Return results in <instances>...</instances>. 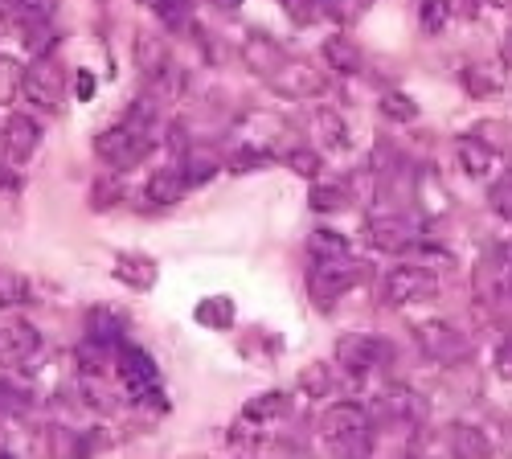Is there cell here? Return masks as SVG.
<instances>
[{"mask_svg":"<svg viewBox=\"0 0 512 459\" xmlns=\"http://www.w3.org/2000/svg\"><path fill=\"white\" fill-rule=\"evenodd\" d=\"M324 66H332L336 74H357L361 70V54L349 37H328L324 41Z\"/></svg>","mask_w":512,"mask_h":459,"instance_id":"ac0fdd59","label":"cell"},{"mask_svg":"<svg viewBox=\"0 0 512 459\" xmlns=\"http://www.w3.org/2000/svg\"><path fill=\"white\" fill-rule=\"evenodd\" d=\"M369 242L377 250H390V255H398V250H406L414 242V226L402 218V214H381V218H369Z\"/></svg>","mask_w":512,"mask_h":459,"instance_id":"9c48e42d","label":"cell"},{"mask_svg":"<svg viewBox=\"0 0 512 459\" xmlns=\"http://www.w3.org/2000/svg\"><path fill=\"white\" fill-rule=\"evenodd\" d=\"M21 70L9 62V58H0V103H9L13 95H17V87H21Z\"/></svg>","mask_w":512,"mask_h":459,"instance_id":"83f0119b","label":"cell"},{"mask_svg":"<svg viewBox=\"0 0 512 459\" xmlns=\"http://www.w3.org/2000/svg\"><path fill=\"white\" fill-rule=\"evenodd\" d=\"M439 296V275L431 267H394L381 283V304L390 308H406V304H422V300H435Z\"/></svg>","mask_w":512,"mask_h":459,"instance_id":"3957f363","label":"cell"},{"mask_svg":"<svg viewBox=\"0 0 512 459\" xmlns=\"http://www.w3.org/2000/svg\"><path fill=\"white\" fill-rule=\"evenodd\" d=\"M336 357L353 373H369V369H381L390 361V345L377 341V337H365V332H353V337H340Z\"/></svg>","mask_w":512,"mask_h":459,"instance_id":"ba28073f","label":"cell"},{"mask_svg":"<svg viewBox=\"0 0 512 459\" xmlns=\"http://www.w3.org/2000/svg\"><path fill=\"white\" fill-rule=\"evenodd\" d=\"M115 369H119V386L132 394L136 402H152L160 394V378H156V365L144 349L136 345H119L115 349Z\"/></svg>","mask_w":512,"mask_h":459,"instance_id":"8992f818","label":"cell"},{"mask_svg":"<svg viewBox=\"0 0 512 459\" xmlns=\"http://www.w3.org/2000/svg\"><path fill=\"white\" fill-rule=\"evenodd\" d=\"M312 205H316V210H340V205H349V201H345V189H340V185H320L312 193Z\"/></svg>","mask_w":512,"mask_h":459,"instance_id":"f546056e","label":"cell"},{"mask_svg":"<svg viewBox=\"0 0 512 459\" xmlns=\"http://www.w3.org/2000/svg\"><path fill=\"white\" fill-rule=\"evenodd\" d=\"M287 406H291V398H287V394H279V390H271V394H263V398L246 402V410H242V414H246L250 423H271V419H283Z\"/></svg>","mask_w":512,"mask_h":459,"instance_id":"ffe728a7","label":"cell"},{"mask_svg":"<svg viewBox=\"0 0 512 459\" xmlns=\"http://www.w3.org/2000/svg\"><path fill=\"white\" fill-rule=\"evenodd\" d=\"M361 275H365V267H361L353 255H345V259H316V263H312V275H308L312 300H316L320 308H332L353 283H361Z\"/></svg>","mask_w":512,"mask_h":459,"instance_id":"277c9868","label":"cell"},{"mask_svg":"<svg viewBox=\"0 0 512 459\" xmlns=\"http://www.w3.org/2000/svg\"><path fill=\"white\" fill-rule=\"evenodd\" d=\"M140 5H156V0H140Z\"/></svg>","mask_w":512,"mask_h":459,"instance_id":"f35d334b","label":"cell"},{"mask_svg":"<svg viewBox=\"0 0 512 459\" xmlns=\"http://www.w3.org/2000/svg\"><path fill=\"white\" fill-rule=\"evenodd\" d=\"M422 29L426 33H439L443 25H447V17H451V0H422Z\"/></svg>","mask_w":512,"mask_h":459,"instance_id":"cb8c5ba5","label":"cell"},{"mask_svg":"<svg viewBox=\"0 0 512 459\" xmlns=\"http://www.w3.org/2000/svg\"><path fill=\"white\" fill-rule=\"evenodd\" d=\"M492 210H496L500 218H508V222H512V169L492 185Z\"/></svg>","mask_w":512,"mask_h":459,"instance_id":"484cf974","label":"cell"},{"mask_svg":"<svg viewBox=\"0 0 512 459\" xmlns=\"http://www.w3.org/2000/svg\"><path fill=\"white\" fill-rule=\"evenodd\" d=\"M455 160H459V169L467 177H488L492 173V164H496V148L484 140V136H459L455 140Z\"/></svg>","mask_w":512,"mask_h":459,"instance_id":"30bf717a","label":"cell"},{"mask_svg":"<svg viewBox=\"0 0 512 459\" xmlns=\"http://www.w3.org/2000/svg\"><path fill=\"white\" fill-rule=\"evenodd\" d=\"M115 279L136 287V291H148L156 283V263L148 255H119L115 259Z\"/></svg>","mask_w":512,"mask_h":459,"instance_id":"e0dca14e","label":"cell"},{"mask_svg":"<svg viewBox=\"0 0 512 459\" xmlns=\"http://www.w3.org/2000/svg\"><path fill=\"white\" fill-rule=\"evenodd\" d=\"M496 369H500V378H508V382H512V341H508V345H500V353H496Z\"/></svg>","mask_w":512,"mask_h":459,"instance_id":"1f68e13d","label":"cell"},{"mask_svg":"<svg viewBox=\"0 0 512 459\" xmlns=\"http://www.w3.org/2000/svg\"><path fill=\"white\" fill-rule=\"evenodd\" d=\"M381 111H386L390 119H402V123L418 115L414 99H406V95H398V91H390V95H381Z\"/></svg>","mask_w":512,"mask_h":459,"instance_id":"4316f807","label":"cell"},{"mask_svg":"<svg viewBox=\"0 0 512 459\" xmlns=\"http://www.w3.org/2000/svg\"><path fill=\"white\" fill-rule=\"evenodd\" d=\"M0 185H9V177H5V173H0Z\"/></svg>","mask_w":512,"mask_h":459,"instance_id":"74e56055","label":"cell"},{"mask_svg":"<svg viewBox=\"0 0 512 459\" xmlns=\"http://www.w3.org/2000/svg\"><path fill=\"white\" fill-rule=\"evenodd\" d=\"M193 0H156V13L164 17V25H185Z\"/></svg>","mask_w":512,"mask_h":459,"instance_id":"f1b7e54d","label":"cell"},{"mask_svg":"<svg viewBox=\"0 0 512 459\" xmlns=\"http://www.w3.org/2000/svg\"><path fill=\"white\" fill-rule=\"evenodd\" d=\"M0 459H13V455H9V451H5V447H0Z\"/></svg>","mask_w":512,"mask_h":459,"instance_id":"8d00e7d4","label":"cell"},{"mask_svg":"<svg viewBox=\"0 0 512 459\" xmlns=\"http://www.w3.org/2000/svg\"><path fill=\"white\" fill-rule=\"evenodd\" d=\"M451 455L455 459H492V439L472 423H459L451 431Z\"/></svg>","mask_w":512,"mask_h":459,"instance_id":"2e32d148","label":"cell"},{"mask_svg":"<svg viewBox=\"0 0 512 459\" xmlns=\"http://www.w3.org/2000/svg\"><path fill=\"white\" fill-rule=\"evenodd\" d=\"M463 87H467V95L484 99V95L500 91V74H488V66H467L463 70Z\"/></svg>","mask_w":512,"mask_h":459,"instance_id":"7402d4cb","label":"cell"},{"mask_svg":"<svg viewBox=\"0 0 512 459\" xmlns=\"http://www.w3.org/2000/svg\"><path fill=\"white\" fill-rule=\"evenodd\" d=\"M271 82H275L283 95H295V99H304V95H316V91H320V74H316L312 66H304V62H287Z\"/></svg>","mask_w":512,"mask_h":459,"instance_id":"4fadbf2b","label":"cell"},{"mask_svg":"<svg viewBox=\"0 0 512 459\" xmlns=\"http://www.w3.org/2000/svg\"><path fill=\"white\" fill-rule=\"evenodd\" d=\"M152 119H156V107L148 99H140L132 111L123 115L119 128L99 136V156L107 164H115V169H132V164H140L152 148Z\"/></svg>","mask_w":512,"mask_h":459,"instance_id":"6da1fadb","label":"cell"},{"mask_svg":"<svg viewBox=\"0 0 512 459\" xmlns=\"http://www.w3.org/2000/svg\"><path fill=\"white\" fill-rule=\"evenodd\" d=\"M95 193H99V197H95L99 210H103V205H111V201H115V197H111V193H115V185H107V181H99V185H95Z\"/></svg>","mask_w":512,"mask_h":459,"instance_id":"d6a6232c","label":"cell"},{"mask_svg":"<svg viewBox=\"0 0 512 459\" xmlns=\"http://www.w3.org/2000/svg\"><path fill=\"white\" fill-rule=\"evenodd\" d=\"M283 9H287L295 21H316L324 9H332V0H283Z\"/></svg>","mask_w":512,"mask_h":459,"instance_id":"d4e9b609","label":"cell"},{"mask_svg":"<svg viewBox=\"0 0 512 459\" xmlns=\"http://www.w3.org/2000/svg\"><path fill=\"white\" fill-rule=\"evenodd\" d=\"M209 5H218V9H238L242 0H209Z\"/></svg>","mask_w":512,"mask_h":459,"instance_id":"d590c367","label":"cell"},{"mask_svg":"<svg viewBox=\"0 0 512 459\" xmlns=\"http://www.w3.org/2000/svg\"><path fill=\"white\" fill-rule=\"evenodd\" d=\"M320 435L336 447V455H345V459H369V419H365L361 406H349V402L328 406L320 414Z\"/></svg>","mask_w":512,"mask_h":459,"instance_id":"7a4b0ae2","label":"cell"},{"mask_svg":"<svg viewBox=\"0 0 512 459\" xmlns=\"http://www.w3.org/2000/svg\"><path fill=\"white\" fill-rule=\"evenodd\" d=\"M25 95L41 107H58L62 95H66V70L54 62V58H37L29 70H25Z\"/></svg>","mask_w":512,"mask_h":459,"instance_id":"52a82bcc","label":"cell"},{"mask_svg":"<svg viewBox=\"0 0 512 459\" xmlns=\"http://www.w3.org/2000/svg\"><path fill=\"white\" fill-rule=\"evenodd\" d=\"M78 95H82V99L95 95V78H91V74H78Z\"/></svg>","mask_w":512,"mask_h":459,"instance_id":"836d02e7","label":"cell"},{"mask_svg":"<svg viewBox=\"0 0 512 459\" xmlns=\"http://www.w3.org/2000/svg\"><path fill=\"white\" fill-rule=\"evenodd\" d=\"M361 5H369V0H361Z\"/></svg>","mask_w":512,"mask_h":459,"instance_id":"ab89813d","label":"cell"},{"mask_svg":"<svg viewBox=\"0 0 512 459\" xmlns=\"http://www.w3.org/2000/svg\"><path fill=\"white\" fill-rule=\"evenodd\" d=\"M193 316H197L201 328H222V332H226V328L234 324V300H230V296H209V300L197 304Z\"/></svg>","mask_w":512,"mask_h":459,"instance_id":"d6986e66","label":"cell"},{"mask_svg":"<svg viewBox=\"0 0 512 459\" xmlns=\"http://www.w3.org/2000/svg\"><path fill=\"white\" fill-rule=\"evenodd\" d=\"M246 62H250L254 74H263V78H275V74L287 66L283 46H279L275 37H267V33H250V41H246Z\"/></svg>","mask_w":512,"mask_h":459,"instance_id":"8fae6325","label":"cell"},{"mask_svg":"<svg viewBox=\"0 0 512 459\" xmlns=\"http://www.w3.org/2000/svg\"><path fill=\"white\" fill-rule=\"evenodd\" d=\"M308 250H312L316 259H345L349 255V242L340 238V234H332V230H316L308 238Z\"/></svg>","mask_w":512,"mask_h":459,"instance_id":"44dd1931","label":"cell"},{"mask_svg":"<svg viewBox=\"0 0 512 459\" xmlns=\"http://www.w3.org/2000/svg\"><path fill=\"white\" fill-rule=\"evenodd\" d=\"M316 132H320V140H324L328 148H345V144H349L345 123H340V115H332V111H320V115H316Z\"/></svg>","mask_w":512,"mask_h":459,"instance_id":"603a6c76","label":"cell"},{"mask_svg":"<svg viewBox=\"0 0 512 459\" xmlns=\"http://www.w3.org/2000/svg\"><path fill=\"white\" fill-rule=\"evenodd\" d=\"M455 9H459L463 17H476V13H480V5H476V0H459V5H455Z\"/></svg>","mask_w":512,"mask_h":459,"instance_id":"e575fe53","label":"cell"},{"mask_svg":"<svg viewBox=\"0 0 512 459\" xmlns=\"http://www.w3.org/2000/svg\"><path fill=\"white\" fill-rule=\"evenodd\" d=\"M136 66L152 78H160L168 70V41L160 33H148V29L136 33Z\"/></svg>","mask_w":512,"mask_h":459,"instance_id":"5bb4252c","label":"cell"},{"mask_svg":"<svg viewBox=\"0 0 512 459\" xmlns=\"http://www.w3.org/2000/svg\"><path fill=\"white\" fill-rule=\"evenodd\" d=\"M287 160H291V169H295V173H304V177H316V173H320V156H316V152H308V148L291 152Z\"/></svg>","mask_w":512,"mask_h":459,"instance_id":"4dcf8cb0","label":"cell"},{"mask_svg":"<svg viewBox=\"0 0 512 459\" xmlns=\"http://www.w3.org/2000/svg\"><path fill=\"white\" fill-rule=\"evenodd\" d=\"M37 140H41V132H37V123L29 115H13L5 123V152H9L13 164H25L37 148Z\"/></svg>","mask_w":512,"mask_h":459,"instance_id":"7c38bea8","label":"cell"},{"mask_svg":"<svg viewBox=\"0 0 512 459\" xmlns=\"http://www.w3.org/2000/svg\"><path fill=\"white\" fill-rule=\"evenodd\" d=\"M414 337H418L422 353L431 361H439V365H463L467 357H472V341H467L459 328L443 324V320H422L414 328Z\"/></svg>","mask_w":512,"mask_h":459,"instance_id":"5b68a950","label":"cell"},{"mask_svg":"<svg viewBox=\"0 0 512 459\" xmlns=\"http://www.w3.org/2000/svg\"><path fill=\"white\" fill-rule=\"evenodd\" d=\"M185 189H189V177H185L181 164H168V169L152 173V181H148V197H152L156 205H173V201H181Z\"/></svg>","mask_w":512,"mask_h":459,"instance_id":"9a60e30c","label":"cell"}]
</instances>
